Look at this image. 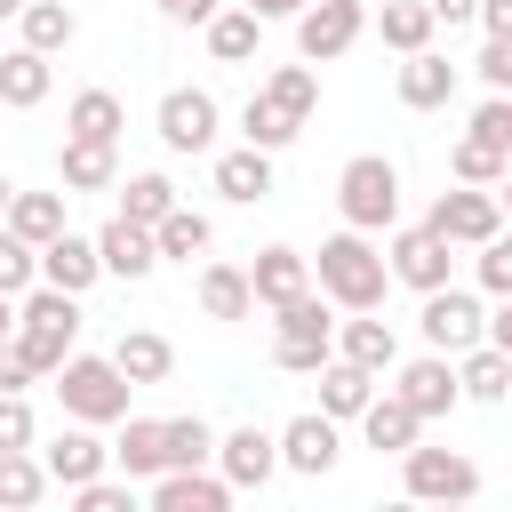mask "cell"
I'll return each mask as SVG.
<instances>
[{"mask_svg":"<svg viewBox=\"0 0 512 512\" xmlns=\"http://www.w3.org/2000/svg\"><path fill=\"white\" fill-rule=\"evenodd\" d=\"M312 280H320V296L336 304V312H376L384 304V288H392V264H384V248L368 240V232H328L320 240V256H312Z\"/></svg>","mask_w":512,"mask_h":512,"instance_id":"6da1fadb","label":"cell"},{"mask_svg":"<svg viewBox=\"0 0 512 512\" xmlns=\"http://www.w3.org/2000/svg\"><path fill=\"white\" fill-rule=\"evenodd\" d=\"M72 336H80V296H64V288H48V280H32L24 288V304H16V352L32 360V376H56L64 368V352H72Z\"/></svg>","mask_w":512,"mask_h":512,"instance_id":"7a4b0ae2","label":"cell"},{"mask_svg":"<svg viewBox=\"0 0 512 512\" xmlns=\"http://www.w3.org/2000/svg\"><path fill=\"white\" fill-rule=\"evenodd\" d=\"M128 376H120V360H96V352H64V368H56V400H64V416L72 424H120L128 416Z\"/></svg>","mask_w":512,"mask_h":512,"instance_id":"3957f363","label":"cell"},{"mask_svg":"<svg viewBox=\"0 0 512 512\" xmlns=\"http://www.w3.org/2000/svg\"><path fill=\"white\" fill-rule=\"evenodd\" d=\"M336 208H344L352 232H392V224H400V168H392L384 152L344 160V176H336Z\"/></svg>","mask_w":512,"mask_h":512,"instance_id":"277c9868","label":"cell"},{"mask_svg":"<svg viewBox=\"0 0 512 512\" xmlns=\"http://www.w3.org/2000/svg\"><path fill=\"white\" fill-rule=\"evenodd\" d=\"M400 488L416 504H472L480 496V464L456 448H400Z\"/></svg>","mask_w":512,"mask_h":512,"instance_id":"5b68a950","label":"cell"},{"mask_svg":"<svg viewBox=\"0 0 512 512\" xmlns=\"http://www.w3.org/2000/svg\"><path fill=\"white\" fill-rule=\"evenodd\" d=\"M416 328H424V344L432 352H472L480 336H488V312H480V296L472 288H456V280H440V288H424V312H416Z\"/></svg>","mask_w":512,"mask_h":512,"instance_id":"8992f818","label":"cell"},{"mask_svg":"<svg viewBox=\"0 0 512 512\" xmlns=\"http://www.w3.org/2000/svg\"><path fill=\"white\" fill-rule=\"evenodd\" d=\"M360 32H368V8L360 0H304L296 8V56L304 64H336Z\"/></svg>","mask_w":512,"mask_h":512,"instance_id":"52a82bcc","label":"cell"},{"mask_svg":"<svg viewBox=\"0 0 512 512\" xmlns=\"http://www.w3.org/2000/svg\"><path fill=\"white\" fill-rule=\"evenodd\" d=\"M448 248H480L488 232H504V208H496V184H464V192H440L432 216H424Z\"/></svg>","mask_w":512,"mask_h":512,"instance_id":"ba28073f","label":"cell"},{"mask_svg":"<svg viewBox=\"0 0 512 512\" xmlns=\"http://www.w3.org/2000/svg\"><path fill=\"white\" fill-rule=\"evenodd\" d=\"M216 120H224V112H216L208 88H168V96H160V144H168V152H208V144H216Z\"/></svg>","mask_w":512,"mask_h":512,"instance_id":"9c48e42d","label":"cell"},{"mask_svg":"<svg viewBox=\"0 0 512 512\" xmlns=\"http://www.w3.org/2000/svg\"><path fill=\"white\" fill-rule=\"evenodd\" d=\"M392 368H400V384H392V392H400V400H408L424 424H432V416H448V408L464 400V384H456V360H448V352H424V360H392Z\"/></svg>","mask_w":512,"mask_h":512,"instance_id":"30bf717a","label":"cell"},{"mask_svg":"<svg viewBox=\"0 0 512 512\" xmlns=\"http://www.w3.org/2000/svg\"><path fill=\"white\" fill-rule=\"evenodd\" d=\"M216 472L232 480V496H240V488H264V480L280 472V440H272L264 424H232V432L216 440Z\"/></svg>","mask_w":512,"mask_h":512,"instance_id":"8fae6325","label":"cell"},{"mask_svg":"<svg viewBox=\"0 0 512 512\" xmlns=\"http://www.w3.org/2000/svg\"><path fill=\"white\" fill-rule=\"evenodd\" d=\"M448 256H456V248H448V240H440L432 224H408V232H392V248H384V264H392V280H408L416 296L448 280Z\"/></svg>","mask_w":512,"mask_h":512,"instance_id":"7c38bea8","label":"cell"},{"mask_svg":"<svg viewBox=\"0 0 512 512\" xmlns=\"http://www.w3.org/2000/svg\"><path fill=\"white\" fill-rule=\"evenodd\" d=\"M272 440H280V464H288V472H304V480H320V472L336 464V448H344L328 408H312V416H288Z\"/></svg>","mask_w":512,"mask_h":512,"instance_id":"4fadbf2b","label":"cell"},{"mask_svg":"<svg viewBox=\"0 0 512 512\" xmlns=\"http://www.w3.org/2000/svg\"><path fill=\"white\" fill-rule=\"evenodd\" d=\"M224 504H232V480L208 472V464L152 472V512H224Z\"/></svg>","mask_w":512,"mask_h":512,"instance_id":"5bb4252c","label":"cell"},{"mask_svg":"<svg viewBox=\"0 0 512 512\" xmlns=\"http://www.w3.org/2000/svg\"><path fill=\"white\" fill-rule=\"evenodd\" d=\"M96 256H104V272H112V280H152V264H160L152 224H136V216H112V224L96 232Z\"/></svg>","mask_w":512,"mask_h":512,"instance_id":"9a60e30c","label":"cell"},{"mask_svg":"<svg viewBox=\"0 0 512 512\" xmlns=\"http://www.w3.org/2000/svg\"><path fill=\"white\" fill-rule=\"evenodd\" d=\"M40 464H48L56 488H80V480H96V472L112 464V448L96 440V424H72V432H56V440L40 448Z\"/></svg>","mask_w":512,"mask_h":512,"instance_id":"2e32d148","label":"cell"},{"mask_svg":"<svg viewBox=\"0 0 512 512\" xmlns=\"http://www.w3.org/2000/svg\"><path fill=\"white\" fill-rule=\"evenodd\" d=\"M40 280H48V288H64V296L96 288V280H104V256H96V240H80V232H56V240L40 248Z\"/></svg>","mask_w":512,"mask_h":512,"instance_id":"e0dca14e","label":"cell"},{"mask_svg":"<svg viewBox=\"0 0 512 512\" xmlns=\"http://www.w3.org/2000/svg\"><path fill=\"white\" fill-rule=\"evenodd\" d=\"M280 320V336L272 344H312V352H336V312H328V296L320 288H304V296H288V304H272Z\"/></svg>","mask_w":512,"mask_h":512,"instance_id":"ac0fdd59","label":"cell"},{"mask_svg":"<svg viewBox=\"0 0 512 512\" xmlns=\"http://www.w3.org/2000/svg\"><path fill=\"white\" fill-rule=\"evenodd\" d=\"M360 432H368V448H376V456H400V448H416L424 416H416V408H408V400H400V392L384 384V392H376V400L360 408Z\"/></svg>","mask_w":512,"mask_h":512,"instance_id":"d6986e66","label":"cell"},{"mask_svg":"<svg viewBox=\"0 0 512 512\" xmlns=\"http://www.w3.org/2000/svg\"><path fill=\"white\" fill-rule=\"evenodd\" d=\"M112 464H120L128 480H152V472H168V424H160V416H120Z\"/></svg>","mask_w":512,"mask_h":512,"instance_id":"ffe728a7","label":"cell"},{"mask_svg":"<svg viewBox=\"0 0 512 512\" xmlns=\"http://www.w3.org/2000/svg\"><path fill=\"white\" fill-rule=\"evenodd\" d=\"M56 184H64V192H104V184H120V152H112V144H88V136H64Z\"/></svg>","mask_w":512,"mask_h":512,"instance_id":"44dd1931","label":"cell"},{"mask_svg":"<svg viewBox=\"0 0 512 512\" xmlns=\"http://www.w3.org/2000/svg\"><path fill=\"white\" fill-rule=\"evenodd\" d=\"M248 288H256V304H288V296L312 288V256H296V248H256Z\"/></svg>","mask_w":512,"mask_h":512,"instance_id":"7402d4cb","label":"cell"},{"mask_svg":"<svg viewBox=\"0 0 512 512\" xmlns=\"http://www.w3.org/2000/svg\"><path fill=\"white\" fill-rule=\"evenodd\" d=\"M192 296H200V312H208V320H248V312H256V288H248V264H200V280H192Z\"/></svg>","mask_w":512,"mask_h":512,"instance_id":"603a6c76","label":"cell"},{"mask_svg":"<svg viewBox=\"0 0 512 512\" xmlns=\"http://www.w3.org/2000/svg\"><path fill=\"white\" fill-rule=\"evenodd\" d=\"M368 400H376V368H360V360L328 352V360H320V408L344 424V416H360Z\"/></svg>","mask_w":512,"mask_h":512,"instance_id":"cb8c5ba5","label":"cell"},{"mask_svg":"<svg viewBox=\"0 0 512 512\" xmlns=\"http://www.w3.org/2000/svg\"><path fill=\"white\" fill-rule=\"evenodd\" d=\"M48 56L40 48H0V112H32V104H48Z\"/></svg>","mask_w":512,"mask_h":512,"instance_id":"d4e9b609","label":"cell"},{"mask_svg":"<svg viewBox=\"0 0 512 512\" xmlns=\"http://www.w3.org/2000/svg\"><path fill=\"white\" fill-rule=\"evenodd\" d=\"M448 96H456V64L432 56V48H416V56L400 64V104H408V112H440Z\"/></svg>","mask_w":512,"mask_h":512,"instance_id":"484cf974","label":"cell"},{"mask_svg":"<svg viewBox=\"0 0 512 512\" xmlns=\"http://www.w3.org/2000/svg\"><path fill=\"white\" fill-rule=\"evenodd\" d=\"M200 32H208V56H216V64H248V56H256V40H264V16L240 0V8H216Z\"/></svg>","mask_w":512,"mask_h":512,"instance_id":"4316f807","label":"cell"},{"mask_svg":"<svg viewBox=\"0 0 512 512\" xmlns=\"http://www.w3.org/2000/svg\"><path fill=\"white\" fill-rule=\"evenodd\" d=\"M120 128H128V112H120V96H112V88H80V96L64 104V136H88V144H120Z\"/></svg>","mask_w":512,"mask_h":512,"instance_id":"83f0119b","label":"cell"},{"mask_svg":"<svg viewBox=\"0 0 512 512\" xmlns=\"http://www.w3.org/2000/svg\"><path fill=\"white\" fill-rule=\"evenodd\" d=\"M64 200H72V192H8V216H0V224H8L16 240L48 248V240L64 232Z\"/></svg>","mask_w":512,"mask_h":512,"instance_id":"f1b7e54d","label":"cell"},{"mask_svg":"<svg viewBox=\"0 0 512 512\" xmlns=\"http://www.w3.org/2000/svg\"><path fill=\"white\" fill-rule=\"evenodd\" d=\"M336 352H344V360H360V368H376V376H384V368H392V360H400V336H392V320H376V312H352V320H344V328H336Z\"/></svg>","mask_w":512,"mask_h":512,"instance_id":"f546056e","label":"cell"},{"mask_svg":"<svg viewBox=\"0 0 512 512\" xmlns=\"http://www.w3.org/2000/svg\"><path fill=\"white\" fill-rule=\"evenodd\" d=\"M216 192H224V200H240V208H256V200L272 192V152H256V144L224 152V160H216Z\"/></svg>","mask_w":512,"mask_h":512,"instance_id":"4dcf8cb0","label":"cell"},{"mask_svg":"<svg viewBox=\"0 0 512 512\" xmlns=\"http://www.w3.org/2000/svg\"><path fill=\"white\" fill-rule=\"evenodd\" d=\"M112 360H120V376H128V384H160V376L176 368V344H168L160 328H128V336L112 344Z\"/></svg>","mask_w":512,"mask_h":512,"instance_id":"1f68e13d","label":"cell"},{"mask_svg":"<svg viewBox=\"0 0 512 512\" xmlns=\"http://www.w3.org/2000/svg\"><path fill=\"white\" fill-rule=\"evenodd\" d=\"M456 384H464V400H504L512 392V352H496L480 336L472 352H456Z\"/></svg>","mask_w":512,"mask_h":512,"instance_id":"d6a6232c","label":"cell"},{"mask_svg":"<svg viewBox=\"0 0 512 512\" xmlns=\"http://www.w3.org/2000/svg\"><path fill=\"white\" fill-rule=\"evenodd\" d=\"M16 24H24V48H40V56H56V48H72V40H80V16H72L64 0H24V8H16Z\"/></svg>","mask_w":512,"mask_h":512,"instance_id":"836d02e7","label":"cell"},{"mask_svg":"<svg viewBox=\"0 0 512 512\" xmlns=\"http://www.w3.org/2000/svg\"><path fill=\"white\" fill-rule=\"evenodd\" d=\"M48 488H56V480H48V464H40L32 448H0V504H8V512H32Z\"/></svg>","mask_w":512,"mask_h":512,"instance_id":"e575fe53","label":"cell"},{"mask_svg":"<svg viewBox=\"0 0 512 512\" xmlns=\"http://www.w3.org/2000/svg\"><path fill=\"white\" fill-rule=\"evenodd\" d=\"M208 240H216V224H208L200 208H184V200L152 224V248H160V256H184V264H192V256H208Z\"/></svg>","mask_w":512,"mask_h":512,"instance_id":"d590c367","label":"cell"},{"mask_svg":"<svg viewBox=\"0 0 512 512\" xmlns=\"http://www.w3.org/2000/svg\"><path fill=\"white\" fill-rule=\"evenodd\" d=\"M432 8L424 0H384V16H376V32H384V48H400V56H416V48H432Z\"/></svg>","mask_w":512,"mask_h":512,"instance_id":"8d00e7d4","label":"cell"},{"mask_svg":"<svg viewBox=\"0 0 512 512\" xmlns=\"http://www.w3.org/2000/svg\"><path fill=\"white\" fill-rule=\"evenodd\" d=\"M296 128H304V120H296V112H280L264 88H256V96H248V112H240V136H248L256 152H280V144H296Z\"/></svg>","mask_w":512,"mask_h":512,"instance_id":"74e56055","label":"cell"},{"mask_svg":"<svg viewBox=\"0 0 512 512\" xmlns=\"http://www.w3.org/2000/svg\"><path fill=\"white\" fill-rule=\"evenodd\" d=\"M448 168H456V184H496V176L512 168V152H504L496 136H480V128H472V136H456Z\"/></svg>","mask_w":512,"mask_h":512,"instance_id":"f35d334b","label":"cell"},{"mask_svg":"<svg viewBox=\"0 0 512 512\" xmlns=\"http://www.w3.org/2000/svg\"><path fill=\"white\" fill-rule=\"evenodd\" d=\"M168 424V472L176 464H216V424L208 416H160Z\"/></svg>","mask_w":512,"mask_h":512,"instance_id":"ab89813d","label":"cell"},{"mask_svg":"<svg viewBox=\"0 0 512 512\" xmlns=\"http://www.w3.org/2000/svg\"><path fill=\"white\" fill-rule=\"evenodd\" d=\"M264 96H272L280 112H296V120H312V104H320V72H312V64H280V72L264 80Z\"/></svg>","mask_w":512,"mask_h":512,"instance_id":"60d3db41","label":"cell"},{"mask_svg":"<svg viewBox=\"0 0 512 512\" xmlns=\"http://www.w3.org/2000/svg\"><path fill=\"white\" fill-rule=\"evenodd\" d=\"M120 192H128V200H120V216H136V224H160V216L176 208V184H168L160 168H144V176H128Z\"/></svg>","mask_w":512,"mask_h":512,"instance_id":"b9f144b4","label":"cell"},{"mask_svg":"<svg viewBox=\"0 0 512 512\" xmlns=\"http://www.w3.org/2000/svg\"><path fill=\"white\" fill-rule=\"evenodd\" d=\"M32 280H40V248H32V240H16V232L0 224V296H24Z\"/></svg>","mask_w":512,"mask_h":512,"instance_id":"7bdbcfd3","label":"cell"},{"mask_svg":"<svg viewBox=\"0 0 512 512\" xmlns=\"http://www.w3.org/2000/svg\"><path fill=\"white\" fill-rule=\"evenodd\" d=\"M480 288L488 296H512V232H488L480 240Z\"/></svg>","mask_w":512,"mask_h":512,"instance_id":"ee69618b","label":"cell"},{"mask_svg":"<svg viewBox=\"0 0 512 512\" xmlns=\"http://www.w3.org/2000/svg\"><path fill=\"white\" fill-rule=\"evenodd\" d=\"M128 488H136V480H104V472H96V480L72 488V504H80V512H128Z\"/></svg>","mask_w":512,"mask_h":512,"instance_id":"f6af8a7d","label":"cell"},{"mask_svg":"<svg viewBox=\"0 0 512 512\" xmlns=\"http://www.w3.org/2000/svg\"><path fill=\"white\" fill-rule=\"evenodd\" d=\"M32 440H40V424H32L24 392H0V448H32Z\"/></svg>","mask_w":512,"mask_h":512,"instance_id":"bcb514c9","label":"cell"},{"mask_svg":"<svg viewBox=\"0 0 512 512\" xmlns=\"http://www.w3.org/2000/svg\"><path fill=\"white\" fill-rule=\"evenodd\" d=\"M480 80L488 88H512V40H488L480 48Z\"/></svg>","mask_w":512,"mask_h":512,"instance_id":"7dc6e473","label":"cell"},{"mask_svg":"<svg viewBox=\"0 0 512 512\" xmlns=\"http://www.w3.org/2000/svg\"><path fill=\"white\" fill-rule=\"evenodd\" d=\"M272 360H280L288 376H320V360H328V352H312V344H272Z\"/></svg>","mask_w":512,"mask_h":512,"instance_id":"c3c4849f","label":"cell"},{"mask_svg":"<svg viewBox=\"0 0 512 512\" xmlns=\"http://www.w3.org/2000/svg\"><path fill=\"white\" fill-rule=\"evenodd\" d=\"M24 384H32V360L16 344H0V392H24Z\"/></svg>","mask_w":512,"mask_h":512,"instance_id":"681fc988","label":"cell"},{"mask_svg":"<svg viewBox=\"0 0 512 512\" xmlns=\"http://www.w3.org/2000/svg\"><path fill=\"white\" fill-rule=\"evenodd\" d=\"M480 24H488V40H512V0H480Z\"/></svg>","mask_w":512,"mask_h":512,"instance_id":"f907efd6","label":"cell"},{"mask_svg":"<svg viewBox=\"0 0 512 512\" xmlns=\"http://www.w3.org/2000/svg\"><path fill=\"white\" fill-rule=\"evenodd\" d=\"M424 8H432L440 24H472V16H480V0H424Z\"/></svg>","mask_w":512,"mask_h":512,"instance_id":"816d5d0a","label":"cell"},{"mask_svg":"<svg viewBox=\"0 0 512 512\" xmlns=\"http://www.w3.org/2000/svg\"><path fill=\"white\" fill-rule=\"evenodd\" d=\"M160 8H168L176 24H208V16H216V0H160Z\"/></svg>","mask_w":512,"mask_h":512,"instance_id":"f5cc1de1","label":"cell"},{"mask_svg":"<svg viewBox=\"0 0 512 512\" xmlns=\"http://www.w3.org/2000/svg\"><path fill=\"white\" fill-rule=\"evenodd\" d=\"M488 344H496V352H512V296H504V312L488 320Z\"/></svg>","mask_w":512,"mask_h":512,"instance_id":"db71d44e","label":"cell"},{"mask_svg":"<svg viewBox=\"0 0 512 512\" xmlns=\"http://www.w3.org/2000/svg\"><path fill=\"white\" fill-rule=\"evenodd\" d=\"M248 8H256V16H264V24H272V16H296V8H304V0H248Z\"/></svg>","mask_w":512,"mask_h":512,"instance_id":"11a10c76","label":"cell"},{"mask_svg":"<svg viewBox=\"0 0 512 512\" xmlns=\"http://www.w3.org/2000/svg\"><path fill=\"white\" fill-rule=\"evenodd\" d=\"M16 336V296H0V344Z\"/></svg>","mask_w":512,"mask_h":512,"instance_id":"9f6ffc18","label":"cell"},{"mask_svg":"<svg viewBox=\"0 0 512 512\" xmlns=\"http://www.w3.org/2000/svg\"><path fill=\"white\" fill-rule=\"evenodd\" d=\"M496 208H504V216H512V168H504V176H496Z\"/></svg>","mask_w":512,"mask_h":512,"instance_id":"6f0895ef","label":"cell"},{"mask_svg":"<svg viewBox=\"0 0 512 512\" xmlns=\"http://www.w3.org/2000/svg\"><path fill=\"white\" fill-rule=\"evenodd\" d=\"M16 8H24V0H0V24H16Z\"/></svg>","mask_w":512,"mask_h":512,"instance_id":"680465c9","label":"cell"},{"mask_svg":"<svg viewBox=\"0 0 512 512\" xmlns=\"http://www.w3.org/2000/svg\"><path fill=\"white\" fill-rule=\"evenodd\" d=\"M8 192H16V184H8V176H0V216H8Z\"/></svg>","mask_w":512,"mask_h":512,"instance_id":"91938a15","label":"cell"},{"mask_svg":"<svg viewBox=\"0 0 512 512\" xmlns=\"http://www.w3.org/2000/svg\"><path fill=\"white\" fill-rule=\"evenodd\" d=\"M504 400H512V392H504Z\"/></svg>","mask_w":512,"mask_h":512,"instance_id":"94428289","label":"cell"}]
</instances>
